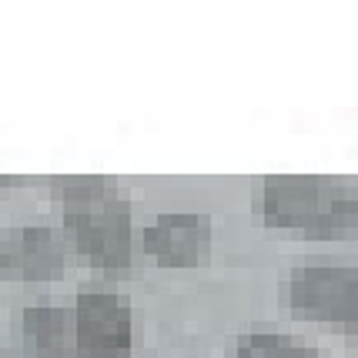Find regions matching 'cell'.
Returning a JSON list of instances; mask_svg holds the SVG:
<instances>
[{"label": "cell", "mask_w": 358, "mask_h": 358, "mask_svg": "<svg viewBox=\"0 0 358 358\" xmlns=\"http://www.w3.org/2000/svg\"><path fill=\"white\" fill-rule=\"evenodd\" d=\"M234 358H318L308 342L281 331H248L238 338Z\"/></svg>", "instance_id": "ba28073f"}, {"label": "cell", "mask_w": 358, "mask_h": 358, "mask_svg": "<svg viewBox=\"0 0 358 358\" xmlns=\"http://www.w3.org/2000/svg\"><path fill=\"white\" fill-rule=\"evenodd\" d=\"M50 194L61 208L74 248L110 278H124L134 262V221L124 194L110 191L97 174L50 178Z\"/></svg>", "instance_id": "6da1fadb"}, {"label": "cell", "mask_w": 358, "mask_h": 358, "mask_svg": "<svg viewBox=\"0 0 358 358\" xmlns=\"http://www.w3.org/2000/svg\"><path fill=\"white\" fill-rule=\"evenodd\" d=\"M0 358H31V355H17V352H0Z\"/></svg>", "instance_id": "30bf717a"}, {"label": "cell", "mask_w": 358, "mask_h": 358, "mask_svg": "<svg viewBox=\"0 0 358 358\" xmlns=\"http://www.w3.org/2000/svg\"><path fill=\"white\" fill-rule=\"evenodd\" d=\"M14 271L27 281H54L64 275V245L44 224H27L10 238Z\"/></svg>", "instance_id": "8992f818"}, {"label": "cell", "mask_w": 358, "mask_h": 358, "mask_svg": "<svg viewBox=\"0 0 358 358\" xmlns=\"http://www.w3.org/2000/svg\"><path fill=\"white\" fill-rule=\"evenodd\" d=\"M14 271V251H10V238L0 231V278H7Z\"/></svg>", "instance_id": "9c48e42d"}, {"label": "cell", "mask_w": 358, "mask_h": 358, "mask_svg": "<svg viewBox=\"0 0 358 358\" xmlns=\"http://www.w3.org/2000/svg\"><path fill=\"white\" fill-rule=\"evenodd\" d=\"M262 215L271 228H292L315 238L355 228L358 198L352 181L318 174H268L262 187Z\"/></svg>", "instance_id": "7a4b0ae2"}, {"label": "cell", "mask_w": 358, "mask_h": 358, "mask_svg": "<svg viewBox=\"0 0 358 358\" xmlns=\"http://www.w3.org/2000/svg\"><path fill=\"white\" fill-rule=\"evenodd\" d=\"M141 245L161 268H191L211 251V221L198 211L157 215L144 228Z\"/></svg>", "instance_id": "5b68a950"}, {"label": "cell", "mask_w": 358, "mask_h": 358, "mask_svg": "<svg viewBox=\"0 0 358 358\" xmlns=\"http://www.w3.org/2000/svg\"><path fill=\"white\" fill-rule=\"evenodd\" d=\"M288 301L298 315H305L312 322L342 328V331H355V268L348 262H331V258L301 262L288 278Z\"/></svg>", "instance_id": "3957f363"}, {"label": "cell", "mask_w": 358, "mask_h": 358, "mask_svg": "<svg viewBox=\"0 0 358 358\" xmlns=\"http://www.w3.org/2000/svg\"><path fill=\"white\" fill-rule=\"evenodd\" d=\"M24 342L31 358H80L74 345L71 315L57 305L24 308Z\"/></svg>", "instance_id": "52a82bcc"}, {"label": "cell", "mask_w": 358, "mask_h": 358, "mask_svg": "<svg viewBox=\"0 0 358 358\" xmlns=\"http://www.w3.org/2000/svg\"><path fill=\"white\" fill-rule=\"evenodd\" d=\"M131 305L117 292L101 285H84L74 301V345L80 358H127L131 355Z\"/></svg>", "instance_id": "277c9868"}]
</instances>
